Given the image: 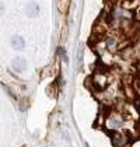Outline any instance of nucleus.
Listing matches in <instances>:
<instances>
[{
  "instance_id": "3",
  "label": "nucleus",
  "mask_w": 140,
  "mask_h": 147,
  "mask_svg": "<svg viewBox=\"0 0 140 147\" xmlns=\"http://www.w3.org/2000/svg\"><path fill=\"white\" fill-rule=\"evenodd\" d=\"M11 69L15 73H24L27 70V60L21 56L14 57L11 60Z\"/></svg>"
},
{
  "instance_id": "2",
  "label": "nucleus",
  "mask_w": 140,
  "mask_h": 147,
  "mask_svg": "<svg viewBox=\"0 0 140 147\" xmlns=\"http://www.w3.org/2000/svg\"><path fill=\"white\" fill-rule=\"evenodd\" d=\"M111 140L115 147H125L129 143V135L123 132H118V130H109Z\"/></svg>"
},
{
  "instance_id": "8",
  "label": "nucleus",
  "mask_w": 140,
  "mask_h": 147,
  "mask_svg": "<svg viewBox=\"0 0 140 147\" xmlns=\"http://www.w3.org/2000/svg\"><path fill=\"white\" fill-rule=\"evenodd\" d=\"M58 52H59V56L62 57V60H63L65 63H69V56H67V53H66V49H65V48H59Z\"/></svg>"
},
{
  "instance_id": "1",
  "label": "nucleus",
  "mask_w": 140,
  "mask_h": 147,
  "mask_svg": "<svg viewBox=\"0 0 140 147\" xmlns=\"http://www.w3.org/2000/svg\"><path fill=\"white\" fill-rule=\"evenodd\" d=\"M105 125L111 129V130H118L125 125V118L116 111H111L105 116ZM109 132V130H108Z\"/></svg>"
},
{
  "instance_id": "7",
  "label": "nucleus",
  "mask_w": 140,
  "mask_h": 147,
  "mask_svg": "<svg viewBox=\"0 0 140 147\" xmlns=\"http://www.w3.org/2000/svg\"><path fill=\"white\" fill-rule=\"evenodd\" d=\"M79 55H77V60H79V66H80V69L83 67V59H84V45H80L79 46V52H77Z\"/></svg>"
},
{
  "instance_id": "9",
  "label": "nucleus",
  "mask_w": 140,
  "mask_h": 147,
  "mask_svg": "<svg viewBox=\"0 0 140 147\" xmlns=\"http://www.w3.org/2000/svg\"><path fill=\"white\" fill-rule=\"evenodd\" d=\"M4 11H6V6H4V3L0 1V17L4 14Z\"/></svg>"
},
{
  "instance_id": "11",
  "label": "nucleus",
  "mask_w": 140,
  "mask_h": 147,
  "mask_svg": "<svg viewBox=\"0 0 140 147\" xmlns=\"http://www.w3.org/2000/svg\"><path fill=\"white\" fill-rule=\"evenodd\" d=\"M109 1H112V3H115V1H116V0H109Z\"/></svg>"
},
{
  "instance_id": "10",
  "label": "nucleus",
  "mask_w": 140,
  "mask_h": 147,
  "mask_svg": "<svg viewBox=\"0 0 140 147\" xmlns=\"http://www.w3.org/2000/svg\"><path fill=\"white\" fill-rule=\"evenodd\" d=\"M137 77H139V80H140V69H139V74H137Z\"/></svg>"
},
{
  "instance_id": "4",
  "label": "nucleus",
  "mask_w": 140,
  "mask_h": 147,
  "mask_svg": "<svg viewBox=\"0 0 140 147\" xmlns=\"http://www.w3.org/2000/svg\"><path fill=\"white\" fill-rule=\"evenodd\" d=\"M10 45L13 46V49H15V51H23L24 48H25V41H24V38L21 35H13L11 39H10Z\"/></svg>"
},
{
  "instance_id": "6",
  "label": "nucleus",
  "mask_w": 140,
  "mask_h": 147,
  "mask_svg": "<svg viewBox=\"0 0 140 147\" xmlns=\"http://www.w3.org/2000/svg\"><path fill=\"white\" fill-rule=\"evenodd\" d=\"M105 46H106V49H109V51H115L118 48V38H115V36H106Z\"/></svg>"
},
{
  "instance_id": "5",
  "label": "nucleus",
  "mask_w": 140,
  "mask_h": 147,
  "mask_svg": "<svg viewBox=\"0 0 140 147\" xmlns=\"http://www.w3.org/2000/svg\"><path fill=\"white\" fill-rule=\"evenodd\" d=\"M25 14L30 17V18H35L38 14H39V4L35 3V1H30L25 7Z\"/></svg>"
}]
</instances>
